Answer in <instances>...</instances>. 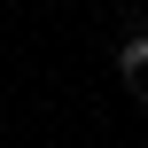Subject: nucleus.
Returning a JSON list of instances; mask_svg holds the SVG:
<instances>
[{
  "label": "nucleus",
  "instance_id": "nucleus-1",
  "mask_svg": "<svg viewBox=\"0 0 148 148\" xmlns=\"http://www.w3.org/2000/svg\"><path fill=\"white\" fill-rule=\"evenodd\" d=\"M117 70L133 78V94H140V101H148V31H133V39L117 47Z\"/></svg>",
  "mask_w": 148,
  "mask_h": 148
}]
</instances>
